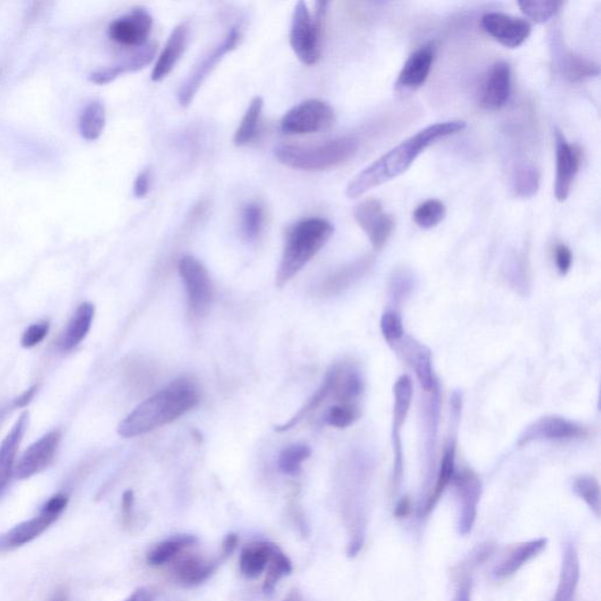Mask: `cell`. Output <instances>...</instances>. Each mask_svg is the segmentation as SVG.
I'll list each match as a JSON object with an SVG mask.
<instances>
[{"label": "cell", "mask_w": 601, "mask_h": 601, "mask_svg": "<svg viewBox=\"0 0 601 601\" xmlns=\"http://www.w3.org/2000/svg\"><path fill=\"white\" fill-rule=\"evenodd\" d=\"M467 127L461 120H451V122L437 123L419 131L389 150L385 156L379 157L370 166L364 168L357 174L347 186L348 198L360 197L368 190L383 185L397 176L407 172L420 153H423L430 145L439 139L449 137L461 131Z\"/></svg>", "instance_id": "1"}, {"label": "cell", "mask_w": 601, "mask_h": 601, "mask_svg": "<svg viewBox=\"0 0 601 601\" xmlns=\"http://www.w3.org/2000/svg\"><path fill=\"white\" fill-rule=\"evenodd\" d=\"M201 389L190 377H180L142 402L119 424L118 434L131 438L168 426L197 408Z\"/></svg>", "instance_id": "2"}, {"label": "cell", "mask_w": 601, "mask_h": 601, "mask_svg": "<svg viewBox=\"0 0 601 601\" xmlns=\"http://www.w3.org/2000/svg\"><path fill=\"white\" fill-rule=\"evenodd\" d=\"M334 225L322 217L299 221L287 229L284 250L276 272V285L284 287L328 243Z\"/></svg>", "instance_id": "3"}, {"label": "cell", "mask_w": 601, "mask_h": 601, "mask_svg": "<svg viewBox=\"0 0 601 601\" xmlns=\"http://www.w3.org/2000/svg\"><path fill=\"white\" fill-rule=\"evenodd\" d=\"M359 148L356 139L341 137L317 145H279L274 148V156L285 167L304 172H322L348 163L356 156Z\"/></svg>", "instance_id": "4"}, {"label": "cell", "mask_w": 601, "mask_h": 601, "mask_svg": "<svg viewBox=\"0 0 601 601\" xmlns=\"http://www.w3.org/2000/svg\"><path fill=\"white\" fill-rule=\"evenodd\" d=\"M328 3L319 2L315 16L307 4L299 2L292 13L289 43L300 63L307 66L317 65L322 54V25Z\"/></svg>", "instance_id": "5"}, {"label": "cell", "mask_w": 601, "mask_h": 601, "mask_svg": "<svg viewBox=\"0 0 601 601\" xmlns=\"http://www.w3.org/2000/svg\"><path fill=\"white\" fill-rule=\"evenodd\" d=\"M335 123V111L326 101L309 99L292 107L281 120V131L285 135L322 133Z\"/></svg>", "instance_id": "6"}, {"label": "cell", "mask_w": 601, "mask_h": 601, "mask_svg": "<svg viewBox=\"0 0 601 601\" xmlns=\"http://www.w3.org/2000/svg\"><path fill=\"white\" fill-rule=\"evenodd\" d=\"M242 39V32L239 28H232L231 31L224 36L223 41L214 47L204 58L195 65L191 72L188 74L185 81L180 86L178 91V103L182 107H188L194 100L195 96L204 85L206 79L223 62L225 55L234 51Z\"/></svg>", "instance_id": "7"}, {"label": "cell", "mask_w": 601, "mask_h": 601, "mask_svg": "<svg viewBox=\"0 0 601 601\" xmlns=\"http://www.w3.org/2000/svg\"><path fill=\"white\" fill-rule=\"evenodd\" d=\"M180 277L185 284L188 306L191 314L201 317L209 309L214 299L213 282L204 263L186 255L179 261Z\"/></svg>", "instance_id": "8"}, {"label": "cell", "mask_w": 601, "mask_h": 601, "mask_svg": "<svg viewBox=\"0 0 601 601\" xmlns=\"http://www.w3.org/2000/svg\"><path fill=\"white\" fill-rule=\"evenodd\" d=\"M354 219L369 238L376 250H382L392 238L396 221L383 209L377 199H367L354 208Z\"/></svg>", "instance_id": "9"}, {"label": "cell", "mask_w": 601, "mask_h": 601, "mask_svg": "<svg viewBox=\"0 0 601 601\" xmlns=\"http://www.w3.org/2000/svg\"><path fill=\"white\" fill-rule=\"evenodd\" d=\"M153 30V17L144 7L114 19L108 26V36L120 47H141L148 44Z\"/></svg>", "instance_id": "10"}, {"label": "cell", "mask_w": 601, "mask_h": 601, "mask_svg": "<svg viewBox=\"0 0 601 601\" xmlns=\"http://www.w3.org/2000/svg\"><path fill=\"white\" fill-rule=\"evenodd\" d=\"M454 487H456L460 513H458L457 529L461 536H468L472 531L477 520V511L480 497H482V482L472 470L454 473Z\"/></svg>", "instance_id": "11"}, {"label": "cell", "mask_w": 601, "mask_h": 601, "mask_svg": "<svg viewBox=\"0 0 601 601\" xmlns=\"http://www.w3.org/2000/svg\"><path fill=\"white\" fill-rule=\"evenodd\" d=\"M482 28L488 36L507 48H517L531 35V24L525 19L501 13H488L482 18Z\"/></svg>", "instance_id": "12"}, {"label": "cell", "mask_w": 601, "mask_h": 601, "mask_svg": "<svg viewBox=\"0 0 601 601\" xmlns=\"http://www.w3.org/2000/svg\"><path fill=\"white\" fill-rule=\"evenodd\" d=\"M60 437L59 431H51L30 445L14 467V476L18 479H28L43 472L54 461Z\"/></svg>", "instance_id": "13"}, {"label": "cell", "mask_w": 601, "mask_h": 601, "mask_svg": "<svg viewBox=\"0 0 601 601\" xmlns=\"http://www.w3.org/2000/svg\"><path fill=\"white\" fill-rule=\"evenodd\" d=\"M586 435L584 427L559 416H546L531 424L521 436L518 444H529L533 441H563L582 437Z\"/></svg>", "instance_id": "14"}, {"label": "cell", "mask_w": 601, "mask_h": 601, "mask_svg": "<svg viewBox=\"0 0 601 601\" xmlns=\"http://www.w3.org/2000/svg\"><path fill=\"white\" fill-rule=\"evenodd\" d=\"M557 148V174H555L554 195L559 202L569 198L571 188L580 165V150L567 142L561 131H555Z\"/></svg>", "instance_id": "15"}, {"label": "cell", "mask_w": 601, "mask_h": 601, "mask_svg": "<svg viewBox=\"0 0 601 601\" xmlns=\"http://www.w3.org/2000/svg\"><path fill=\"white\" fill-rule=\"evenodd\" d=\"M511 94V69L505 62L495 63L488 71L482 89L479 104L484 110L497 111L505 106Z\"/></svg>", "instance_id": "16"}, {"label": "cell", "mask_w": 601, "mask_h": 601, "mask_svg": "<svg viewBox=\"0 0 601 601\" xmlns=\"http://www.w3.org/2000/svg\"><path fill=\"white\" fill-rule=\"evenodd\" d=\"M374 262V258L371 255H367V257L341 267L319 284L318 294L325 296V298H332V296L342 294L351 285L363 279L373 268Z\"/></svg>", "instance_id": "17"}, {"label": "cell", "mask_w": 601, "mask_h": 601, "mask_svg": "<svg viewBox=\"0 0 601 601\" xmlns=\"http://www.w3.org/2000/svg\"><path fill=\"white\" fill-rule=\"evenodd\" d=\"M434 60L435 47L432 44L420 47L415 54L409 56L398 75L396 82L398 91L409 93L422 88L429 77Z\"/></svg>", "instance_id": "18"}, {"label": "cell", "mask_w": 601, "mask_h": 601, "mask_svg": "<svg viewBox=\"0 0 601 601\" xmlns=\"http://www.w3.org/2000/svg\"><path fill=\"white\" fill-rule=\"evenodd\" d=\"M157 47V43H148L126 55L125 58L119 60L114 65L89 74V79L94 84L106 85L114 81L122 74L137 72V71L145 69L156 58Z\"/></svg>", "instance_id": "19"}, {"label": "cell", "mask_w": 601, "mask_h": 601, "mask_svg": "<svg viewBox=\"0 0 601 601\" xmlns=\"http://www.w3.org/2000/svg\"><path fill=\"white\" fill-rule=\"evenodd\" d=\"M59 517L58 514L41 509L37 517L22 521V523L11 529L10 531L0 536V550H11V548L24 546V545L33 542L38 537L43 535L52 524L55 523Z\"/></svg>", "instance_id": "20"}, {"label": "cell", "mask_w": 601, "mask_h": 601, "mask_svg": "<svg viewBox=\"0 0 601 601\" xmlns=\"http://www.w3.org/2000/svg\"><path fill=\"white\" fill-rule=\"evenodd\" d=\"M188 37H190V26L187 22H182L173 30L163 52L157 56L156 65L153 67L152 75H150L152 81L163 80L174 70L176 63L185 54L188 39H190Z\"/></svg>", "instance_id": "21"}, {"label": "cell", "mask_w": 601, "mask_h": 601, "mask_svg": "<svg viewBox=\"0 0 601 601\" xmlns=\"http://www.w3.org/2000/svg\"><path fill=\"white\" fill-rule=\"evenodd\" d=\"M223 559H206L200 555H187L180 559L173 567V576L175 581L185 588H194L204 584L216 573L217 567L221 565Z\"/></svg>", "instance_id": "22"}, {"label": "cell", "mask_w": 601, "mask_h": 601, "mask_svg": "<svg viewBox=\"0 0 601 601\" xmlns=\"http://www.w3.org/2000/svg\"><path fill=\"white\" fill-rule=\"evenodd\" d=\"M29 419V412H22L13 429L0 443V495L9 486L11 476L14 472L18 449L28 429Z\"/></svg>", "instance_id": "23"}, {"label": "cell", "mask_w": 601, "mask_h": 601, "mask_svg": "<svg viewBox=\"0 0 601 601\" xmlns=\"http://www.w3.org/2000/svg\"><path fill=\"white\" fill-rule=\"evenodd\" d=\"M580 578V561L576 545L573 542H566L563 548L558 586L552 601H574Z\"/></svg>", "instance_id": "24"}, {"label": "cell", "mask_w": 601, "mask_h": 601, "mask_svg": "<svg viewBox=\"0 0 601 601\" xmlns=\"http://www.w3.org/2000/svg\"><path fill=\"white\" fill-rule=\"evenodd\" d=\"M546 545L547 538L532 539L529 540V542L518 544L495 567L492 576L497 580H504L506 578L512 577L526 563L532 561L539 554H542L545 548H546Z\"/></svg>", "instance_id": "25"}, {"label": "cell", "mask_w": 601, "mask_h": 601, "mask_svg": "<svg viewBox=\"0 0 601 601\" xmlns=\"http://www.w3.org/2000/svg\"><path fill=\"white\" fill-rule=\"evenodd\" d=\"M413 396V386L411 377L401 376L394 385V426H393V445L394 454L403 453L402 450L401 430L403 427L405 419Z\"/></svg>", "instance_id": "26"}, {"label": "cell", "mask_w": 601, "mask_h": 601, "mask_svg": "<svg viewBox=\"0 0 601 601\" xmlns=\"http://www.w3.org/2000/svg\"><path fill=\"white\" fill-rule=\"evenodd\" d=\"M405 359L411 364L424 392L434 393L438 389L437 379L432 368L431 351L416 341H409L404 348Z\"/></svg>", "instance_id": "27"}, {"label": "cell", "mask_w": 601, "mask_h": 601, "mask_svg": "<svg viewBox=\"0 0 601 601\" xmlns=\"http://www.w3.org/2000/svg\"><path fill=\"white\" fill-rule=\"evenodd\" d=\"M94 306L92 303L84 302L78 307L69 325L63 330L62 338H60V348L63 351H73L77 345L80 344L84 338L88 336L91 329L94 318Z\"/></svg>", "instance_id": "28"}, {"label": "cell", "mask_w": 601, "mask_h": 601, "mask_svg": "<svg viewBox=\"0 0 601 601\" xmlns=\"http://www.w3.org/2000/svg\"><path fill=\"white\" fill-rule=\"evenodd\" d=\"M198 543L197 536L178 535L154 545L146 554V561L152 566H163L175 561L180 554Z\"/></svg>", "instance_id": "29"}, {"label": "cell", "mask_w": 601, "mask_h": 601, "mask_svg": "<svg viewBox=\"0 0 601 601\" xmlns=\"http://www.w3.org/2000/svg\"><path fill=\"white\" fill-rule=\"evenodd\" d=\"M454 464H456V442L451 441L444 454H443L437 479H436L434 490L431 491L426 504L423 506L422 516H427L438 504L439 499L444 494L445 488L449 487L451 480L453 479L454 473H456V465Z\"/></svg>", "instance_id": "30"}, {"label": "cell", "mask_w": 601, "mask_h": 601, "mask_svg": "<svg viewBox=\"0 0 601 601\" xmlns=\"http://www.w3.org/2000/svg\"><path fill=\"white\" fill-rule=\"evenodd\" d=\"M273 543L257 542L246 545L240 554V571L250 580L260 577L268 565Z\"/></svg>", "instance_id": "31"}, {"label": "cell", "mask_w": 601, "mask_h": 601, "mask_svg": "<svg viewBox=\"0 0 601 601\" xmlns=\"http://www.w3.org/2000/svg\"><path fill=\"white\" fill-rule=\"evenodd\" d=\"M263 106H265V100L262 97L258 96L251 99L238 130L235 131L234 139H233L234 145L238 148L250 145L257 139L258 130H260Z\"/></svg>", "instance_id": "32"}, {"label": "cell", "mask_w": 601, "mask_h": 601, "mask_svg": "<svg viewBox=\"0 0 601 601\" xmlns=\"http://www.w3.org/2000/svg\"><path fill=\"white\" fill-rule=\"evenodd\" d=\"M106 126V108L100 100L86 105L79 118V133L86 141H96Z\"/></svg>", "instance_id": "33"}, {"label": "cell", "mask_w": 601, "mask_h": 601, "mask_svg": "<svg viewBox=\"0 0 601 601\" xmlns=\"http://www.w3.org/2000/svg\"><path fill=\"white\" fill-rule=\"evenodd\" d=\"M292 572V563L291 558L285 554L279 545L274 544L268 565L266 569L265 582H263V592L265 595H272L276 588L282 578L289 576Z\"/></svg>", "instance_id": "34"}, {"label": "cell", "mask_w": 601, "mask_h": 601, "mask_svg": "<svg viewBox=\"0 0 601 601\" xmlns=\"http://www.w3.org/2000/svg\"><path fill=\"white\" fill-rule=\"evenodd\" d=\"M265 208L258 202H250L241 212V234L248 242H255L260 238L265 227Z\"/></svg>", "instance_id": "35"}, {"label": "cell", "mask_w": 601, "mask_h": 601, "mask_svg": "<svg viewBox=\"0 0 601 601\" xmlns=\"http://www.w3.org/2000/svg\"><path fill=\"white\" fill-rule=\"evenodd\" d=\"M539 182L538 169L533 165L523 164L514 169L512 187L517 197L523 199L535 197L539 190Z\"/></svg>", "instance_id": "36"}, {"label": "cell", "mask_w": 601, "mask_h": 601, "mask_svg": "<svg viewBox=\"0 0 601 601\" xmlns=\"http://www.w3.org/2000/svg\"><path fill=\"white\" fill-rule=\"evenodd\" d=\"M311 456V450L306 444L289 445L280 453L277 467L280 471L288 476H296L302 469L303 461Z\"/></svg>", "instance_id": "37"}, {"label": "cell", "mask_w": 601, "mask_h": 601, "mask_svg": "<svg viewBox=\"0 0 601 601\" xmlns=\"http://www.w3.org/2000/svg\"><path fill=\"white\" fill-rule=\"evenodd\" d=\"M446 207L437 199L424 201L413 212V220L419 227L431 229L437 227L444 220Z\"/></svg>", "instance_id": "38"}, {"label": "cell", "mask_w": 601, "mask_h": 601, "mask_svg": "<svg viewBox=\"0 0 601 601\" xmlns=\"http://www.w3.org/2000/svg\"><path fill=\"white\" fill-rule=\"evenodd\" d=\"M573 492L581 501L586 503V505L596 513L597 517L600 516V486L595 477L588 475L577 477L573 482Z\"/></svg>", "instance_id": "39"}, {"label": "cell", "mask_w": 601, "mask_h": 601, "mask_svg": "<svg viewBox=\"0 0 601 601\" xmlns=\"http://www.w3.org/2000/svg\"><path fill=\"white\" fill-rule=\"evenodd\" d=\"M563 73L570 81L577 82L598 75L599 66L580 55L570 54L563 58Z\"/></svg>", "instance_id": "40"}, {"label": "cell", "mask_w": 601, "mask_h": 601, "mask_svg": "<svg viewBox=\"0 0 601 601\" xmlns=\"http://www.w3.org/2000/svg\"><path fill=\"white\" fill-rule=\"evenodd\" d=\"M518 5L526 17L542 24L550 21L558 13L562 3L554 0H536V2H520Z\"/></svg>", "instance_id": "41"}, {"label": "cell", "mask_w": 601, "mask_h": 601, "mask_svg": "<svg viewBox=\"0 0 601 601\" xmlns=\"http://www.w3.org/2000/svg\"><path fill=\"white\" fill-rule=\"evenodd\" d=\"M360 411L356 404H336L326 412L325 422L337 429H345L359 419Z\"/></svg>", "instance_id": "42"}, {"label": "cell", "mask_w": 601, "mask_h": 601, "mask_svg": "<svg viewBox=\"0 0 601 601\" xmlns=\"http://www.w3.org/2000/svg\"><path fill=\"white\" fill-rule=\"evenodd\" d=\"M381 332L385 340L393 344L404 336L403 321L401 315L394 310L385 311L381 317Z\"/></svg>", "instance_id": "43"}, {"label": "cell", "mask_w": 601, "mask_h": 601, "mask_svg": "<svg viewBox=\"0 0 601 601\" xmlns=\"http://www.w3.org/2000/svg\"><path fill=\"white\" fill-rule=\"evenodd\" d=\"M50 325L48 322L35 323L25 330L21 336V345L24 348H33L47 337Z\"/></svg>", "instance_id": "44"}, {"label": "cell", "mask_w": 601, "mask_h": 601, "mask_svg": "<svg viewBox=\"0 0 601 601\" xmlns=\"http://www.w3.org/2000/svg\"><path fill=\"white\" fill-rule=\"evenodd\" d=\"M413 287L412 276L407 270H397L392 279V292L394 299L398 300L407 296Z\"/></svg>", "instance_id": "45"}, {"label": "cell", "mask_w": 601, "mask_h": 601, "mask_svg": "<svg viewBox=\"0 0 601 601\" xmlns=\"http://www.w3.org/2000/svg\"><path fill=\"white\" fill-rule=\"evenodd\" d=\"M152 171L149 168H145L144 171L139 173L135 178L133 185V194L135 198L144 199L148 197L150 187H152Z\"/></svg>", "instance_id": "46"}, {"label": "cell", "mask_w": 601, "mask_h": 601, "mask_svg": "<svg viewBox=\"0 0 601 601\" xmlns=\"http://www.w3.org/2000/svg\"><path fill=\"white\" fill-rule=\"evenodd\" d=\"M572 251L565 244H559L555 248V263L561 275H566L572 266Z\"/></svg>", "instance_id": "47"}, {"label": "cell", "mask_w": 601, "mask_h": 601, "mask_svg": "<svg viewBox=\"0 0 601 601\" xmlns=\"http://www.w3.org/2000/svg\"><path fill=\"white\" fill-rule=\"evenodd\" d=\"M134 492L127 490L123 492L122 499V516L123 524L125 528H130L133 523V507H134Z\"/></svg>", "instance_id": "48"}, {"label": "cell", "mask_w": 601, "mask_h": 601, "mask_svg": "<svg viewBox=\"0 0 601 601\" xmlns=\"http://www.w3.org/2000/svg\"><path fill=\"white\" fill-rule=\"evenodd\" d=\"M239 546V536L236 533H229L225 536L223 545H221L220 558L223 559V562L227 561L233 554H234L236 548Z\"/></svg>", "instance_id": "49"}, {"label": "cell", "mask_w": 601, "mask_h": 601, "mask_svg": "<svg viewBox=\"0 0 601 601\" xmlns=\"http://www.w3.org/2000/svg\"><path fill=\"white\" fill-rule=\"evenodd\" d=\"M472 580L470 578H464L458 584L456 597L453 601H471Z\"/></svg>", "instance_id": "50"}, {"label": "cell", "mask_w": 601, "mask_h": 601, "mask_svg": "<svg viewBox=\"0 0 601 601\" xmlns=\"http://www.w3.org/2000/svg\"><path fill=\"white\" fill-rule=\"evenodd\" d=\"M37 390H38L37 385H32L31 388H29L28 390H25V392L22 393L21 394V396H18L17 398H14L13 407L14 408H25L26 405H29V403H31V401L33 400V397H35Z\"/></svg>", "instance_id": "51"}, {"label": "cell", "mask_w": 601, "mask_h": 601, "mask_svg": "<svg viewBox=\"0 0 601 601\" xmlns=\"http://www.w3.org/2000/svg\"><path fill=\"white\" fill-rule=\"evenodd\" d=\"M154 595L148 588L135 589L125 601H153Z\"/></svg>", "instance_id": "52"}, {"label": "cell", "mask_w": 601, "mask_h": 601, "mask_svg": "<svg viewBox=\"0 0 601 601\" xmlns=\"http://www.w3.org/2000/svg\"><path fill=\"white\" fill-rule=\"evenodd\" d=\"M411 512V502L408 497L402 498L397 503L396 510H394V516L397 518H407Z\"/></svg>", "instance_id": "53"}, {"label": "cell", "mask_w": 601, "mask_h": 601, "mask_svg": "<svg viewBox=\"0 0 601 601\" xmlns=\"http://www.w3.org/2000/svg\"><path fill=\"white\" fill-rule=\"evenodd\" d=\"M282 601H306L304 600V597L302 593H300V589H292L291 592L288 593V596L285 597V598Z\"/></svg>", "instance_id": "54"}, {"label": "cell", "mask_w": 601, "mask_h": 601, "mask_svg": "<svg viewBox=\"0 0 601 601\" xmlns=\"http://www.w3.org/2000/svg\"><path fill=\"white\" fill-rule=\"evenodd\" d=\"M52 601H67L65 592L60 591Z\"/></svg>", "instance_id": "55"}]
</instances>
